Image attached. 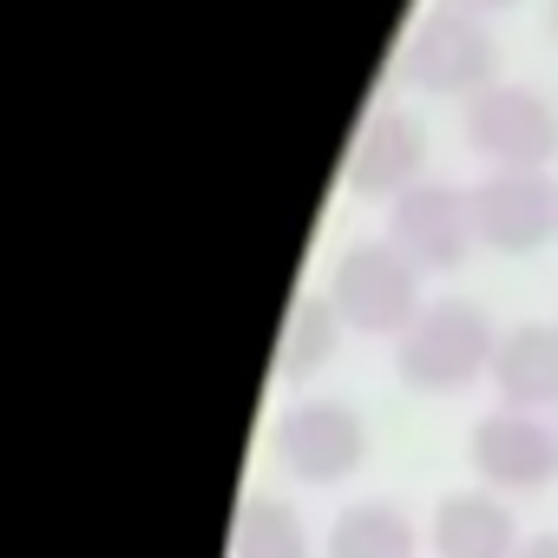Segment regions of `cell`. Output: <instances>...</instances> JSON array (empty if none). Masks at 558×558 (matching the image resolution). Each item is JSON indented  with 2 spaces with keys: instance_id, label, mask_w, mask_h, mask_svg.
<instances>
[{
  "instance_id": "obj_12",
  "label": "cell",
  "mask_w": 558,
  "mask_h": 558,
  "mask_svg": "<svg viewBox=\"0 0 558 558\" xmlns=\"http://www.w3.org/2000/svg\"><path fill=\"white\" fill-rule=\"evenodd\" d=\"M323 558H421V525L395 499H355L336 512Z\"/></svg>"
},
{
  "instance_id": "obj_11",
  "label": "cell",
  "mask_w": 558,
  "mask_h": 558,
  "mask_svg": "<svg viewBox=\"0 0 558 558\" xmlns=\"http://www.w3.org/2000/svg\"><path fill=\"white\" fill-rule=\"evenodd\" d=\"M493 395L499 408L558 414V323H512L493 355Z\"/></svg>"
},
{
  "instance_id": "obj_8",
  "label": "cell",
  "mask_w": 558,
  "mask_h": 558,
  "mask_svg": "<svg viewBox=\"0 0 558 558\" xmlns=\"http://www.w3.org/2000/svg\"><path fill=\"white\" fill-rule=\"evenodd\" d=\"M388 243L414 263V269H460L473 256V197L460 184H414L388 204Z\"/></svg>"
},
{
  "instance_id": "obj_2",
  "label": "cell",
  "mask_w": 558,
  "mask_h": 558,
  "mask_svg": "<svg viewBox=\"0 0 558 558\" xmlns=\"http://www.w3.org/2000/svg\"><path fill=\"white\" fill-rule=\"evenodd\" d=\"M395 80L427 99H480L486 86H499V40L480 14L427 8L401 40Z\"/></svg>"
},
{
  "instance_id": "obj_9",
  "label": "cell",
  "mask_w": 558,
  "mask_h": 558,
  "mask_svg": "<svg viewBox=\"0 0 558 558\" xmlns=\"http://www.w3.org/2000/svg\"><path fill=\"white\" fill-rule=\"evenodd\" d=\"M414 184H427V125L414 119V112H401V106H381V112H368L362 125H355V138H349V158H342V191H355V197H401V191H414Z\"/></svg>"
},
{
  "instance_id": "obj_1",
  "label": "cell",
  "mask_w": 558,
  "mask_h": 558,
  "mask_svg": "<svg viewBox=\"0 0 558 558\" xmlns=\"http://www.w3.org/2000/svg\"><path fill=\"white\" fill-rule=\"evenodd\" d=\"M499 323L486 303L473 296H434L395 342V375L408 395H466L480 375H493V355H499Z\"/></svg>"
},
{
  "instance_id": "obj_7",
  "label": "cell",
  "mask_w": 558,
  "mask_h": 558,
  "mask_svg": "<svg viewBox=\"0 0 558 558\" xmlns=\"http://www.w3.org/2000/svg\"><path fill=\"white\" fill-rule=\"evenodd\" d=\"M466 197L473 236L499 256H532L558 236V184L545 171H486Z\"/></svg>"
},
{
  "instance_id": "obj_3",
  "label": "cell",
  "mask_w": 558,
  "mask_h": 558,
  "mask_svg": "<svg viewBox=\"0 0 558 558\" xmlns=\"http://www.w3.org/2000/svg\"><path fill=\"white\" fill-rule=\"evenodd\" d=\"M323 296L336 303V316L355 336H388V342H401V329L427 310L421 303V269L388 236L381 243H349L336 256V269H329V290Z\"/></svg>"
},
{
  "instance_id": "obj_4",
  "label": "cell",
  "mask_w": 558,
  "mask_h": 558,
  "mask_svg": "<svg viewBox=\"0 0 558 558\" xmlns=\"http://www.w3.org/2000/svg\"><path fill=\"white\" fill-rule=\"evenodd\" d=\"M460 138L473 158H486V171H545L558 158V106L538 86L499 80L480 99H466Z\"/></svg>"
},
{
  "instance_id": "obj_13",
  "label": "cell",
  "mask_w": 558,
  "mask_h": 558,
  "mask_svg": "<svg viewBox=\"0 0 558 558\" xmlns=\"http://www.w3.org/2000/svg\"><path fill=\"white\" fill-rule=\"evenodd\" d=\"M342 336H349V323L336 316V303L316 296V290H303L290 303V316H283V336H276V375H283V381H310L316 368L336 362Z\"/></svg>"
},
{
  "instance_id": "obj_15",
  "label": "cell",
  "mask_w": 558,
  "mask_h": 558,
  "mask_svg": "<svg viewBox=\"0 0 558 558\" xmlns=\"http://www.w3.org/2000/svg\"><path fill=\"white\" fill-rule=\"evenodd\" d=\"M440 8H460V14H480V21H493V14H512L519 0H440Z\"/></svg>"
},
{
  "instance_id": "obj_5",
  "label": "cell",
  "mask_w": 558,
  "mask_h": 558,
  "mask_svg": "<svg viewBox=\"0 0 558 558\" xmlns=\"http://www.w3.org/2000/svg\"><path fill=\"white\" fill-rule=\"evenodd\" d=\"M269 460L283 466L296 486H342L368 460V421L349 401H290L269 427Z\"/></svg>"
},
{
  "instance_id": "obj_14",
  "label": "cell",
  "mask_w": 558,
  "mask_h": 558,
  "mask_svg": "<svg viewBox=\"0 0 558 558\" xmlns=\"http://www.w3.org/2000/svg\"><path fill=\"white\" fill-rule=\"evenodd\" d=\"M230 558H310V525L290 499L250 493L230 525Z\"/></svg>"
},
{
  "instance_id": "obj_10",
  "label": "cell",
  "mask_w": 558,
  "mask_h": 558,
  "mask_svg": "<svg viewBox=\"0 0 558 558\" xmlns=\"http://www.w3.org/2000/svg\"><path fill=\"white\" fill-rule=\"evenodd\" d=\"M427 545L434 558H519V519L506 506V493L493 486H460L434 506L427 519Z\"/></svg>"
},
{
  "instance_id": "obj_6",
  "label": "cell",
  "mask_w": 558,
  "mask_h": 558,
  "mask_svg": "<svg viewBox=\"0 0 558 558\" xmlns=\"http://www.w3.org/2000/svg\"><path fill=\"white\" fill-rule=\"evenodd\" d=\"M466 466L480 486H493L506 499L545 493L558 480V421L525 414V408H493L466 434Z\"/></svg>"
},
{
  "instance_id": "obj_17",
  "label": "cell",
  "mask_w": 558,
  "mask_h": 558,
  "mask_svg": "<svg viewBox=\"0 0 558 558\" xmlns=\"http://www.w3.org/2000/svg\"><path fill=\"white\" fill-rule=\"evenodd\" d=\"M551 40H558V0H551Z\"/></svg>"
},
{
  "instance_id": "obj_16",
  "label": "cell",
  "mask_w": 558,
  "mask_h": 558,
  "mask_svg": "<svg viewBox=\"0 0 558 558\" xmlns=\"http://www.w3.org/2000/svg\"><path fill=\"white\" fill-rule=\"evenodd\" d=\"M519 558H558V532H532V538L519 545Z\"/></svg>"
}]
</instances>
